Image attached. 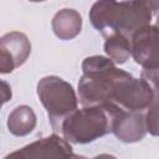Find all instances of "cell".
<instances>
[{
	"mask_svg": "<svg viewBox=\"0 0 159 159\" xmlns=\"http://www.w3.org/2000/svg\"><path fill=\"white\" fill-rule=\"evenodd\" d=\"M153 12L143 0H97L89 10L93 27L104 36L120 32L128 37L150 24Z\"/></svg>",
	"mask_w": 159,
	"mask_h": 159,
	"instance_id": "1",
	"label": "cell"
},
{
	"mask_svg": "<svg viewBox=\"0 0 159 159\" xmlns=\"http://www.w3.org/2000/svg\"><path fill=\"white\" fill-rule=\"evenodd\" d=\"M120 108L116 102H108L76 109L63 120L61 134L73 144L91 143L112 132L114 117Z\"/></svg>",
	"mask_w": 159,
	"mask_h": 159,
	"instance_id": "2",
	"label": "cell"
},
{
	"mask_svg": "<svg viewBox=\"0 0 159 159\" xmlns=\"http://www.w3.org/2000/svg\"><path fill=\"white\" fill-rule=\"evenodd\" d=\"M37 96L45 109L52 129L61 133L63 120L77 109L78 98L73 87L57 76H46L37 83Z\"/></svg>",
	"mask_w": 159,
	"mask_h": 159,
	"instance_id": "3",
	"label": "cell"
},
{
	"mask_svg": "<svg viewBox=\"0 0 159 159\" xmlns=\"http://www.w3.org/2000/svg\"><path fill=\"white\" fill-rule=\"evenodd\" d=\"M154 97L155 94L152 87L142 77L135 78L124 70L119 71L113 83V102L125 109L143 112L148 108Z\"/></svg>",
	"mask_w": 159,
	"mask_h": 159,
	"instance_id": "4",
	"label": "cell"
},
{
	"mask_svg": "<svg viewBox=\"0 0 159 159\" xmlns=\"http://www.w3.org/2000/svg\"><path fill=\"white\" fill-rule=\"evenodd\" d=\"M132 56L143 68L159 67V27L147 25L137 30L132 37Z\"/></svg>",
	"mask_w": 159,
	"mask_h": 159,
	"instance_id": "5",
	"label": "cell"
},
{
	"mask_svg": "<svg viewBox=\"0 0 159 159\" xmlns=\"http://www.w3.org/2000/svg\"><path fill=\"white\" fill-rule=\"evenodd\" d=\"M31 53L27 36L20 31L5 34L0 40V72L10 73L24 65Z\"/></svg>",
	"mask_w": 159,
	"mask_h": 159,
	"instance_id": "6",
	"label": "cell"
},
{
	"mask_svg": "<svg viewBox=\"0 0 159 159\" xmlns=\"http://www.w3.org/2000/svg\"><path fill=\"white\" fill-rule=\"evenodd\" d=\"M10 157H20V158H73L77 157L73 154L72 147L70 142L60 135L51 134L46 138H41L34 143H30L9 154L6 158Z\"/></svg>",
	"mask_w": 159,
	"mask_h": 159,
	"instance_id": "7",
	"label": "cell"
},
{
	"mask_svg": "<svg viewBox=\"0 0 159 159\" xmlns=\"http://www.w3.org/2000/svg\"><path fill=\"white\" fill-rule=\"evenodd\" d=\"M112 133H114V135L124 143H134L142 140L147 133L144 113L122 107L114 117Z\"/></svg>",
	"mask_w": 159,
	"mask_h": 159,
	"instance_id": "8",
	"label": "cell"
},
{
	"mask_svg": "<svg viewBox=\"0 0 159 159\" xmlns=\"http://www.w3.org/2000/svg\"><path fill=\"white\" fill-rule=\"evenodd\" d=\"M51 26L60 40H72L81 32L82 17L75 9H62L55 14Z\"/></svg>",
	"mask_w": 159,
	"mask_h": 159,
	"instance_id": "9",
	"label": "cell"
},
{
	"mask_svg": "<svg viewBox=\"0 0 159 159\" xmlns=\"http://www.w3.org/2000/svg\"><path fill=\"white\" fill-rule=\"evenodd\" d=\"M36 125V114L31 107L21 104L15 107L7 117L9 132L16 137L30 134Z\"/></svg>",
	"mask_w": 159,
	"mask_h": 159,
	"instance_id": "10",
	"label": "cell"
},
{
	"mask_svg": "<svg viewBox=\"0 0 159 159\" xmlns=\"http://www.w3.org/2000/svg\"><path fill=\"white\" fill-rule=\"evenodd\" d=\"M104 51L107 56L118 65L127 62L132 56V42L130 37L120 32H113L106 36Z\"/></svg>",
	"mask_w": 159,
	"mask_h": 159,
	"instance_id": "11",
	"label": "cell"
},
{
	"mask_svg": "<svg viewBox=\"0 0 159 159\" xmlns=\"http://www.w3.org/2000/svg\"><path fill=\"white\" fill-rule=\"evenodd\" d=\"M147 132L152 135H159V94H155L152 103L144 113Z\"/></svg>",
	"mask_w": 159,
	"mask_h": 159,
	"instance_id": "12",
	"label": "cell"
},
{
	"mask_svg": "<svg viewBox=\"0 0 159 159\" xmlns=\"http://www.w3.org/2000/svg\"><path fill=\"white\" fill-rule=\"evenodd\" d=\"M140 76L152 87L154 94H159V67H155V68H143Z\"/></svg>",
	"mask_w": 159,
	"mask_h": 159,
	"instance_id": "13",
	"label": "cell"
},
{
	"mask_svg": "<svg viewBox=\"0 0 159 159\" xmlns=\"http://www.w3.org/2000/svg\"><path fill=\"white\" fill-rule=\"evenodd\" d=\"M143 1L149 6L153 15L159 16V0H143Z\"/></svg>",
	"mask_w": 159,
	"mask_h": 159,
	"instance_id": "14",
	"label": "cell"
},
{
	"mask_svg": "<svg viewBox=\"0 0 159 159\" xmlns=\"http://www.w3.org/2000/svg\"><path fill=\"white\" fill-rule=\"evenodd\" d=\"M1 84H2V103H5L6 101H9L11 98V88L9 91H6L9 87H7V83L5 81H2Z\"/></svg>",
	"mask_w": 159,
	"mask_h": 159,
	"instance_id": "15",
	"label": "cell"
},
{
	"mask_svg": "<svg viewBox=\"0 0 159 159\" xmlns=\"http://www.w3.org/2000/svg\"><path fill=\"white\" fill-rule=\"evenodd\" d=\"M29 1H32V2H39V1H45V0H29Z\"/></svg>",
	"mask_w": 159,
	"mask_h": 159,
	"instance_id": "16",
	"label": "cell"
},
{
	"mask_svg": "<svg viewBox=\"0 0 159 159\" xmlns=\"http://www.w3.org/2000/svg\"><path fill=\"white\" fill-rule=\"evenodd\" d=\"M155 25L159 27V16H158V19H157V22H155Z\"/></svg>",
	"mask_w": 159,
	"mask_h": 159,
	"instance_id": "17",
	"label": "cell"
}]
</instances>
